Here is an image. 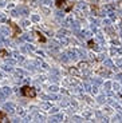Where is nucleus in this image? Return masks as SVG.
<instances>
[{
    "mask_svg": "<svg viewBox=\"0 0 122 123\" xmlns=\"http://www.w3.org/2000/svg\"><path fill=\"white\" fill-rule=\"evenodd\" d=\"M20 92H21V95L26 96V98H35L36 96V90L30 86H23L20 88Z\"/></svg>",
    "mask_w": 122,
    "mask_h": 123,
    "instance_id": "obj_1",
    "label": "nucleus"
},
{
    "mask_svg": "<svg viewBox=\"0 0 122 123\" xmlns=\"http://www.w3.org/2000/svg\"><path fill=\"white\" fill-rule=\"evenodd\" d=\"M8 24H9V27H11V28L14 30V32H12V36H18V35L20 34V30H19V27H18V25H16L14 22H9Z\"/></svg>",
    "mask_w": 122,
    "mask_h": 123,
    "instance_id": "obj_2",
    "label": "nucleus"
},
{
    "mask_svg": "<svg viewBox=\"0 0 122 123\" xmlns=\"http://www.w3.org/2000/svg\"><path fill=\"white\" fill-rule=\"evenodd\" d=\"M66 0H55V4H56V7L58 8H64V11L67 9V7H66Z\"/></svg>",
    "mask_w": 122,
    "mask_h": 123,
    "instance_id": "obj_3",
    "label": "nucleus"
},
{
    "mask_svg": "<svg viewBox=\"0 0 122 123\" xmlns=\"http://www.w3.org/2000/svg\"><path fill=\"white\" fill-rule=\"evenodd\" d=\"M0 122H7V114L0 110Z\"/></svg>",
    "mask_w": 122,
    "mask_h": 123,
    "instance_id": "obj_4",
    "label": "nucleus"
},
{
    "mask_svg": "<svg viewBox=\"0 0 122 123\" xmlns=\"http://www.w3.org/2000/svg\"><path fill=\"white\" fill-rule=\"evenodd\" d=\"M36 35H38V37H39V40H40V42H43V43H46V37L43 36V34H40L39 31H36Z\"/></svg>",
    "mask_w": 122,
    "mask_h": 123,
    "instance_id": "obj_5",
    "label": "nucleus"
},
{
    "mask_svg": "<svg viewBox=\"0 0 122 123\" xmlns=\"http://www.w3.org/2000/svg\"><path fill=\"white\" fill-rule=\"evenodd\" d=\"M8 55V52H7L6 49H1V51H0V56H7Z\"/></svg>",
    "mask_w": 122,
    "mask_h": 123,
    "instance_id": "obj_6",
    "label": "nucleus"
}]
</instances>
